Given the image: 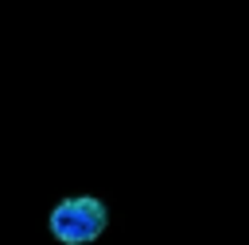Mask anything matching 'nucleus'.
Wrapping results in <instances>:
<instances>
[{"label":"nucleus","mask_w":249,"mask_h":245,"mask_svg":"<svg viewBox=\"0 0 249 245\" xmlns=\"http://www.w3.org/2000/svg\"><path fill=\"white\" fill-rule=\"evenodd\" d=\"M47 229L58 245H93L109 229V206L97 194H66L51 206Z\"/></svg>","instance_id":"f257e3e1"}]
</instances>
